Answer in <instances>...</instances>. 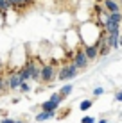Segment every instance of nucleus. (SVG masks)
<instances>
[{
	"mask_svg": "<svg viewBox=\"0 0 122 123\" xmlns=\"http://www.w3.org/2000/svg\"><path fill=\"white\" fill-rule=\"evenodd\" d=\"M13 123H22V121H13Z\"/></svg>",
	"mask_w": 122,
	"mask_h": 123,
	"instance_id": "a878e982",
	"label": "nucleus"
},
{
	"mask_svg": "<svg viewBox=\"0 0 122 123\" xmlns=\"http://www.w3.org/2000/svg\"><path fill=\"white\" fill-rule=\"evenodd\" d=\"M99 123H108V121H106V120H102V121H99Z\"/></svg>",
	"mask_w": 122,
	"mask_h": 123,
	"instance_id": "393cba45",
	"label": "nucleus"
},
{
	"mask_svg": "<svg viewBox=\"0 0 122 123\" xmlns=\"http://www.w3.org/2000/svg\"><path fill=\"white\" fill-rule=\"evenodd\" d=\"M119 36L120 34H108V37H106V46L108 48H117V46H119Z\"/></svg>",
	"mask_w": 122,
	"mask_h": 123,
	"instance_id": "423d86ee",
	"label": "nucleus"
},
{
	"mask_svg": "<svg viewBox=\"0 0 122 123\" xmlns=\"http://www.w3.org/2000/svg\"><path fill=\"white\" fill-rule=\"evenodd\" d=\"M104 7L110 12H119L120 11V6L117 2H113V0H104Z\"/></svg>",
	"mask_w": 122,
	"mask_h": 123,
	"instance_id": "0eeeda50",
	"label": "nucleus"
},
{
	"mask_svg": "<svg viewBox=\"0 0 122 123\" xmlns=\"http://www.w3.org/2000/svg\"><path fill=\"white\" fill-rule=\"evenodd\" d=\"M54 70H56L54 66H43V68H41V71H40V79L45 80V82L52 80V77H54Z\"/></svg>",
	"mask_w": 122,
	"mask_h": 123,
	"instance_id": "f03ea898",
	"label": "nucleus"
},
{
	"mask_svg": "<svg viewBox=\"0 0 122 123\" xmlns=\"http://www.w3.org/2000/svg\"><path fill=\"white\" fill-rule=\"evenodd\" d=\"M59 107V104L57 102H54V100H47L43 104V111H56V109Z\"/></svg>",
	"mask_w": 122,
	"mask_h": 123,
	"instance_id": "1a4fd4ad",
	"label": "nucleus"
},
{
	"mask_svg": "<svg viewBox=\"0 0 122 123\" xmlns=\"http://www.w3.org/2000/svg\"><path fill=\"white\" fill-rule=\"evenodd\" d=\"M54 116V111H43V112H40L36 116V121H45V120H49V118H52Z\"/></svg>",
	"mask_w": 122,
	"mask_h": 123,
	"instance_id": "9d476101",
	"label": "nucleus"
},
{
	"mask_svg": "<svg viewBox=\"0 0 122 123\" xmlns=\"http://www.w3.org/2000/svg\"><path fill=\"white\" fill-rule=\"evenodd\" d=\"M77 75V66L75 64H68V66H63L57 73V79L59 80H68V79H74Z\"/></svg>",
	"mask_w": 122,
	"mask_h": 123,
	"instance_id": "f257e3e1",
	"label": "nucleus"
},
{
	"mask_svg": "<svg viewBox=\"0 0 122 123\" xmlns=\"http://www.w3.org/2000/svg\"><path fill=\"white\" fill-rule=\"evenodd\" d=\"M11 6H23V0H9Z\"/></svg>",
	"mask_w": 122,
	"mask_h": 123,
	"instance_id": "f3484780",
	"label": "nucleus"
},
{
	"mask_svg": "<svg viewBox=\"0 0 122 123\" xmlns=\"http://www.w3.org/2000/svg\"><path fill=\"white\" fill-rule=\"evenodd\" d=\"M29 2H32V0H23V6H25V4H29Z\"/></svg>",
	"mask_w": 122,
	"mask_h": 123,
	"instance_id": "5701e85b",
	"label": "nucleus"
},
{
	"mask_svg": "<svg viewBox=\"0 0 122 123\" xmlns=\"http://www.w3.org/2000/svg\"><path fill=\"white\" fill-rule=\"evenodd\" d=\"M20 89H22V91H29V86L25 82H22V84H20Z\"/></svg>",
	"mask_w": 122,
	"mask_h": 123,
	"instance_id": "aec40b11",
	"label": "nucleus"
},
{
	"mask_svg": "<svg viewBox=\"0 0 122 123\" xmlns=\"http://www.w3.org/2000/svg\"><path fill=\"white\" fill-rule=\"evenodd\" d=\"M4 87H6V80H4L2 77H0V93L4 91Z\"/></svg>",
	"mask_w": 122,
	"mask_h": 123,
	"instance_id": "a211bd4d",
	"label": "nucleus"
},
{
	"mask_svg": "<svg viewBox=\"0 0 122 123\" xmlns=\"http://www.w3.org/2000/svg\"><path fill=\"white\" fill-rule=\"evenodd\" d=\"M120 6H122V0H120Z\"/></svg>",
	"mask_w": 122,
	"mask_h": 123,
	"instance_id": "bb28decb",
	"label": "nucleus"
},
{
	"mask_svg": "<svg viewBox=\"0 0 122 123\" xmlns=\"http://www.w3.org/2000/svg\"><path fill=\"white\" fill-rule=\"evenodd\" d=\"M70 93H72V86L68 84V86H63V87H61V93H59V95L63 96V98H65V96H68Z\"/></svg>",
	"mask_w": 122,
	"mask_h": 123,
	"instance_id": "ddd939ff",
	"label": "nucleus"
},
{
	"mask_svg": "<svg viewBox=\"0 0 122 123\" xmlns=\"http://www.w3.org/2000/svg\"><path fill=\"white\" fill-rule=\"evenodd\" d=\"M50 100H54V102H57V104H61V100H63V96L57 93V95H52L50 96Z\"/></svg>",
	"mask_w": 122,
	"mask_h": 123,
	"instance_id": "2eb2a0df",
	"label": "nucleus"
},
{
	"mask_svg": "<svg viewBox=\"0 0 122 123\" xmlns=\"http://www.w3.org/2000/svg\"><path fill=\"white\" fill-rule=\"evenodd\" d=\"M104 31L108 34H120V23H115L111 20H108L106 25H104Z\"/></svg>",
	"mask_w": 122,
	"mask_h": 123,
	"instance_id": "39448f33",
	"label": "nucleus"
},
{
	"mask_svg": "<svg viewBox=\"0 0 122 123\" xmlns=\"http://www.w3.org/2000/svg\"><path fill=\"white\" fill-rule=\"evenodd\" d=\"M90 107H92V100H85V102H81V105H79L81 111H86V109H90Z\"/></svg>",
	"mask_w": 122,
	"mask_h": 123,
	"instance_id": "4468645a",
	"label": "nucleus"
},
{
	"mask_svg": "<svg viewBox=\"0 0 122 123\" xmlns=\"http://www.w3.org/2000/svg\"><path fill=\"white\" fill-rule=\"evenodd\" d=\"M102 93H104V89H102V87H95L93 95H102Z\"/></svg>",
	"mask_w": 122,
	"mask_h": 123,
	"instance_id": "6ab92c4d",
	"label": "nucleus"
},
{
	"mask_svg": "<svg viewBox=\"0 0 122 123\" xmlns=\"http://www.w3.org/2000/svg\"><path fill=\"white\" fill-rule=\"evenodd\" d=\"M85 54H86L88 59H95V57L99 55V50H97V46H86V48H85Z\"/></svg>",
	"mask_w": 122,
	"mask_h": 123,
	"instance_id": "6e6552de",
	"label": "nucleus"
},
{
	"mask_svg": "<svg viewBox=\"0 0 122 123\" xmlns=\"http://www.w3.org/2000/svg\"><path fill=\"white\" fill-rule=\"evenodd\" d=\"M2 123H13L11 118H6V120H2Z\"/></svg>",
	"mask_w": 122,
	"mask_h": 123,
	"instance_id": "4be33fe9",
	"label": "nucleus"
},
{
	"mask_svg": "<svg viewBox=\"0 0 122 123\" xmlns=\"http://www.w3.org/2000/svg\"><path fill=\"white\" fill-rule=\"evenodd\" d=\"M74 64L77 68H86L88 64V57L85 52H75V57H74Z\"/></svg>",
	"mask_w": 122,
	"mask_h": 123,
	"instance_id": "7ed1b4c3",
	"label": "nucleus"
},
{
	"mask_svg": "<svg viewBox=\"0 0 122 123\" xmlns=\"http://www.w3.org/2000/svg\"><path fill=\"white\" fill-rule=\"evenodd\" d=\"M115 98H117V102H122V91H120V93H117Z\"/></svg>",
	"mask_w": 122,
	"mask_h": 123,
	"instance_id": "412c9836",
	"label": "nucleus"
},
{
	"mask_svg": "<svg viewBox=\"0 0 122 123\" xmlns=\"http://www.w3.org/2000/svg\"><path fill=\"white\" fill-rule=\"evenodd\" d=\"M119 39H120V41H119V45H122V36H120V37H119Z\"/></svg>",
	"mask_w": 122,
	"mask_h": 123,
	"instance_id": "b1692460",
	"label": "nucleus"
},
{
	"mask_svg": "<svg viewBox=\"0 0 122 123\" xmlns=\"http://www.w3.org/2000/svg\"><path fill=\"white\" fill-rule=\"evenodd\" d=\"M81 123H95V120H93L92 116H85V118L81 120Z\"/></svg>",
	"mask_w": 122,
	"mask_h": 123,
	"instance_id": "dca6fc26",
	"label": "nucleus"
},
{
	"mask_svg": "<svg viewBox=\"0 0 122 123\" xmlns=\"http://www.w3.org/2000/svg\"><path fill=\"white\" fill-rule=\"evenodd\" d=\"M110 20H111V22H115V23H122V14H120V11H119V12H111V14H110Z\"/></svg>",
	"mask_w": 122,
	"mask_h": 123,
	"instance_id": "9b49d317",
	"label": "nucleus"
},
{
	"mask_svg": "<svg viewBox=\"0 0 122 123\" xmlns=\"http://www.w3.org/2000/svg\"><path fill=\"white\" fill-rule=\"evenodd\" d=\"M23 82V79H22V75H20V71L18 73H13L9 80H7V86L11 87V89H16V87H20V84Z\"/></svg>",
	"mask_w": 122,
	"mask_h": 123,
	"instance_id": "20e7f679",
	"label": "nucleus"
},
{
	"mask_svg": "<svg viewBox=\"0 0 122 123\" xmlns=\"http://www.w3.org/2000/svg\"><path fill=\"white\" fill-rule=\"evenodd\" d=\"M11 7H13V6H11L9 0H0V11H2V12H4V11H9Z\"/></svg>",
	"mask_w": 122,
	"mask_h": 123,
	"instance_id": "f8f14e48",
	"label": "nucleus"
}]
</instances>
